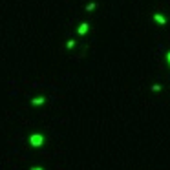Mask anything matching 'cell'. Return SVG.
<instances>
[{"label": "cell", "instance_id": "1", "mask_svg": "<svg viewBox=\"0 0 170 170\" xmlns=\"http://www.w3.org/2000/svg\"><path fill=\"white\" fill-rule=\"evenodd\" d=\"M29 145H31V146H35V148L42 146V145H44V135H42V133H38V132L31 133V135H29Z\"/></svg>", "mask_w": 170, "mask_h": 170}, {"label": "cell", "instance_id": "2", "mask_svg": "<svg viewBox=\"0 0 170 170\" xmlns=\"http://www.w3.org/2000/svg\"><path fill=\"white\" fill-rule=\"evenodd\" d=\"M88 29H90V24H88V22H82V24L79 26L77 33H79V35H86V33H88Z\"/></svg>", "mask_w": 170, "mask_h": 170}, {"label": "cell", "instance_id": "3", "mask_svg": "<svg viewBox=\"0 0 170 170\" xmlns=\"http://www.w3.org/2000/svg\"><path fill=\"white\" fill-rule=\"evenodd\" d=\"M154 20H155L157 24H167V19H165L161 13H155V15H154Z\"/></svg>", "mask_w": 170, "mask_h": 170}, {"label": "cell", "instance_id": "4", "mask_svg": "<svg viewBox=\"0 0 170 170\" xmlns=\"http://www.w3.org/2000/svg\"><path fill=\"white\" fill-rule=\"evenodd\" d=\"M31 104H35V106H37V104H44V97H37V99H33V101H31Z\"/></svg>", "mask_w": 170, "mask_h": 170}, {"label": "cell", "instance_id": "5", "mask_svg": "<svg viewBox=\"0 0 170 170\" xmlns=\"http://www.w3.org/2000/svg\"><path fill=\"white\" fill-rule=\"evenodd\" d=\"M95 7H97V4H95V2H92V4H88V6H86V11H94Z\"/></svg>", "mask_w": 170, "mask_h": 170}, {"label": "cell", "instance_id": "6", "mask_svg": "<svg viewBox=\"0 0 170 170\" xmlns=\"http://www.w3.org/2000/svg\"><path fill=\"white\" fill-rule=\"evenodd\" d=\"M66 48H68V50H73V48H75V42H73V40H68Z\"/></svg>", "mask_w": 170, "mask_h": 170}, {"label": "cell", "instance_id": "7", "mask_svg": "<svg viewBox=\"0 0 170 170\" xmlns=\"http://www.w3.org/2000/svg\"><path fill=\"white\" fill-rule=\"evenodd\" d=\"M152 92H161V86H159V84H154V86H152Z\"/></svg>", "mask_w": 170, "mask_h": 170}, {"label": "cell", "instance_id": "8", "mask_svg": "<svg viewBox=\"0 0 170 170\" xmlns=\"http://www.w3.org/2000/svg\"><path fill=\"white\" fill-rule=\"evenodd\" d=\"M167 60H168V64H170V51L167 53Z\"/></svg>", "mask_w": 170, "mask_h": 170}, {"label": "cell", "instance_id": "9", "mask_svg": "<svg viewBox=\"0 0 170 170\" xmlns=\"http://www.w3.org/2000/svg\"><path fill=\"white\" fill-rule=\"evenodd\" d=\"M31 170H42V168H40V167H33Z\"/></svg>", "mask_w": 170, "mask_h": 170}]
</instances>
